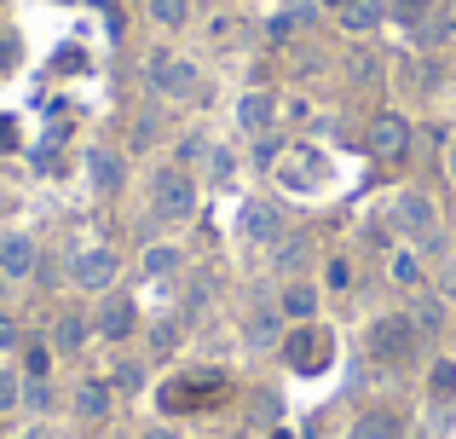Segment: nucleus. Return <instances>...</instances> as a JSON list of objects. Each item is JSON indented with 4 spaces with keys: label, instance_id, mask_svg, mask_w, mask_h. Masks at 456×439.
Listing matches in <instances>:
<instances>
[{
    "label": "nucleus",
    "instance_id": "nucleus-13",
    "mask_svg": "<svg viewBox=\"0 0 456 439\" xmlns=\"http://www.w3.org/2000/svg\"><path fill=\"white\" fill-rule=\"evenodd\" d=\"M87 336H93V324L81 313H58V324H53V353H81L87 347Z\"/></svg>",
    "mask_w": 456,
    "mask_h": 439
},
{
    "label": "nucleus",
    "instance_id": "nucleus-35",
    "mask_svg": "<svg viewBox=\"0 0 456 439\" xmlns=\"http://www.w3.org/2000/svg\"><path fill=\"white\" fill-rule=\"evenodd\" d=\"M18 64V41H12V35H0V69H12Z\"/></svg>",
    "mask_w": 456,
    "mask_h": 439
},
{
    "label": "nucleus",
    "instance_id": "nucleus-7",
    "mask_svg": "<svg viewBox=\"0 0 456 439\" xmlns=\"http://www.w3.org/2000/svg\"><path fill=\"white\" fill-rule=\"evenodd\" d=\"M35 237L29 232H0V278L6 283H23V278H35Z\"/></svg>",
    "mask_w": 456,
    "mask_h": 439
},
{
    "label": "nucleus",
    "instance_id": "nucleus-29",
    "mask_svg": "<svg viewBox=\"0 0 456 439\" xmlns=\"http://www.w3.org/2000/svg\"><path fill=\"white\" fill-rule=\"evenodd\" d=\"M18 318H6V313H0V353H12V347H18Z\"/></svg>",
    "mask_w": 456,
    "mask_h": 439
},
{
    "label": "nucleus",
    "instance_id": "nucleus-26",
    "mask_svg": "<svg viewBox=\"0 0 456 439\" xmlns=\"http://www.w3.org/2000/svg\"><path fill=\"white\" fill-rule=\"evenodd\" d=\"M301 260H306V243H301V237H283V243H278V272H295Z\"/></svg>",
    "mask_w": 456,
    "mask_h": 439
},
{
    "label": "nucleus",
    "instance_id": "nucleus-18",
    "mask_svg": "<svg viewBox=\"0 0 456 439\" xmlns=\"http://www.w3.org/2000/svg\"><path fill=\"white\" fill-rule=\"evenodd\" d=\"M341 23H346V29H376V23H381V0H346Z\"/></svg>",
    "mask_w": 456,
    "mask_h": 439
},
{
    "label": "nucleus",
    "instance_id": "nucleus-5",
    "mask_svg": "<svg viewBox=\"0 0 456 439\" xmlns=\"http://www.w3.org/2000/svg\"><path fill=\"white\" fill-rule=\"evenodd\" d=\"M393 220H399V232L416 237V243L439 237V208H434V197H422V191H399L393 197Z\"/></svg>",
    "mask_w": 456,
    "mask_h": 439
},
{
    "label": "nucleus",
    "instance_id": "nucleus-19",
    "mask_svg": "<svg viewBox=\"0 0 456 439\" xmlns=\"http://www.w3.org/2000/svg\"><path fill=\"white\" fill-rule=\"evenodd\" d=\"M151 23H162V29H179V23L191 18V0H145Z\"/></svg>",
    "mask_w": 456,
    "mask_h": 439
},
{
    "label": "nucleus",
    "instance_id": "nucleus-25",
    "mask_svg": "<svg viewBox=\"0 0 456 439\" xmlns=\"http://www.w3.org/2000/svg\"><path fill=\"white\" fill-rule=\"evenodd\" d=\"M428 387H434V399H456V364H451V359H439V364H434V376H428Z\"/></svg>",
    "mask_w": 456,
    "mask_h": 439
},
{
    "label": "nucleus",
    "instance_id": "nucleus-41",
    "mask_svg": "<svg viewBox=\"0 0 456 439\" xmlns=\"http://www.w3.org/2000/svg\"><path fill=\"white\" fill-rule=\"evenodd\" d=\"M0 301H6V278H0Z\"/></svg>",
    "mask_w": 456,
    "mask_h": 439
},
{
    "label": "nucleus",
    "instance_id": "nucleus-27",
    "mask_svg": "<svg viewBox=\"0 0 456 439\" xmlns=\"http://www.w3.org/2000/svg\"><path fill=\"white\" fill-rule=\"evenodd\" d=\"M232 168H237V162H232V150H220V145H214V150H208V180H232Z\"/></svg>",
    "mask_w": 456,
    "mask_h": 439
},
{
    "label": "nucleus",
    "instance_id": "nucleus-23",
    "mask_svg": "<svg viewBox=\"0 0 456 439\" xmlns=\"http://www.w3.org/2000/svg\"><path fill=\"white\" fill-rule=\"evenodd\" d=\"M243 225H248V237H260V243H272V237H278V215H272V208H248Z\"/></svg>",
    "mask_w": 456,
    "mask_h": 439
},
{
    "label": "nucleus",
    "instance_id": "nucleus-2",
    "mask_svg": "<svg viewBox=\"0 0 456 439\" xmlns=\"http://www.w3.org/2000/svg\"><path fill=\"white\" fill-rule=\"evenodd\" d=\"M145 81H151V93H162V99H191V93L202 87L197 64L179 58V53H151L145 58Z\"/></svg>",
    "mask_w": 456,
    "mask_h": 439
},
{
    "label": "nucleus",
    "instance_id": "nucleus-39",
    "mask_svg": "<svg viewBox=\"0 0 456 439\" xmlns=\"http://www.w3.org/2000/svg\"><path fill=\"white\" fill-rule=\"evenodd\" d=\"M18 439H46V428H29V434H18Z\"/></svg>",
    "mask_w": 456,
    "mask_h": 439
},
{
    "label": "nucleus",
    "instance_id": "nucleus-14",
    "mask_svg": "<svg viewBox=\"0 0 456 439\" xmlns=\"http://www.w3.org/2000/svg\"><path fill=\"white\" fill-rule=\"evenodd\" d=\"M283 318H295V324H312V318H318V289H312V283H289V289H283V306H278Z\"/></svg>",
    "mask_w": 456,
    "mask_h": 439
},
{
    "label": "nucleus",
    "instance_id": "nucleus-37",
    "mask_svg": "<svg viewBox=\"0 0 456 439\" xmlns=\"http://www.w3.org/2000/svg\"><path fill=\"white\" fill-rule=\"evenodd\" d=\"M139 439H179V434H174V428H145Z\"/></svg>",
    "mask_w": 456,
    "mask_h": 439
},
{
    "label": "nucleus",
    "instance_id": "nucleus-31",
    "mask_svg": "<svg viewBox=\"0 0 456 439\" xmlns=\"http://www.w3.org/2000/svg\"><path fill=\"white\" fill-rule=\"evenodd\" d=\"M439 295H445V301H456V255L445 260V272H439Z\"/></svg>",
    "mask_w": 456,
    "mask_h": 439
},
{
    "label": "nucleus",
    "instance_id": "nucleus-6",
    "mask_svg": "<svg viewBox=\"0 0 456 439\" xmlns=\"http://www.w3.org/2000/svg\"><path fill=\"white\" fill-rule=\"evenodd\" d=\"M404 150H411V122H404L399 110H381L376 122H370V157L393 162V157H404Z\"/></svg>",
    "mask_w": 456,
    "mask_h": 439
},
{
    "label": "nucleus",
    "instance_id": "nucleus-9",
    "mask_svg": "<svg viewBox=\"0 0 456 439\" xmlns=\"http://www.w3.org/2000/svg\"><path fill=\"white\" fill-rule=\"evenodd\" d=\"M134 324H139L134 301H127V295H104L99 318H93V336H104V341H127V336H134Z\"/></svg>",
    "mask_w": 456,
    "mask_h": 439
},
{
    "label": "nucleus",
    "instance_id": "nucleus-20",
    "mask_svg": "<svg viewBox=\"0 0 456 439\" xmlns=\"http://www.w3.org/2000/svg\"><path fill=\"white\" fill-rule=\"evenodd\" d=\"M248 341H255V347H278V313H272V306L248 318Z\"/></svg>",
    "mask_w": 456,
    "mask_h": 439
},
{
    "label": "nucleus",
    "instance_id": "nucleus-30",
    "mask_svg": "<svg viewBox=\"0 0 456 439\" xmlns=\"http://www.w3.org/2000/svg\"><path fill=\"white\" fill-rule=\"evenodd\" d=\"M323 278H330V289H346V283H353V266H346V260H330Z\"/></svg>",
    "mask_w": 456,
    "mask_h": 439
},
{
    "label": "nucleus",
    "instance_id": "nucleus-11",
    "mask_svg": "<svg viewBox=\"0 0 456 439\" xmlns=\"http://www.w3.org/2000/svg\"><path fill=\"white\" fill-rule=\"evenodd\" d=\"M69 405H76V417H81V422H104V417H110V405H116V394H110V382L87 376V382L76 387V399H69Z\"/></svg>",
    "mask_w": 456,
    "mask_h": 439
},
{
    "label": "nucleus",
    "instance_id": "nucleus-4",
    "mask_svg": "<svg viewBox=\"0 0 456 439\" xmlns=\"http://www.w3.org/2000/svg\"><path fill=\"white\" fill-rule=\"evenodd\" d=\"M411 347H416V324L404 313L376 318V324H370V353H376L381 364H404V359H411Z\"/></svg>",
    "mask_w": 456,
    "mask_h": 439
},
{
    "label": "nucleus",
    "instance_id": "nucleus-33",
    "mask_svg": "<svg viewBox=\"0 0 456 439\" xmlns=\"http://www.w3.org/2000/svg\"><path fill=\"white\" fill-rule=\"evenodd\" d=\"M6 150H18V122H6V116H0V157H6Z\"/></svg>",
    "mask_w": 456,
    "mask_h": 439
},
{
    "label": "nucleus",
    "instance_id": "nucleus-17",
    "mask_svg": "<svg viewBox=\"0 0 456 439\" xmlns=\"http://www.w3.org/2000/svg\"><path fill=\"white\" fill-rule=\"evenodd\" d=\"M289 359L301 364V370L323 364V336H318V329H295V336H289Z\"/></svg>",
    "mask_w": 456,
    "mask_h": 439
},
{
    "label": "nucleus",
    "instance_id": "nucleus-16",
    "mask_svg": "<svg viewBox=\"0 0 456 439\" xmlns=\"http://www.w3.org/2000/svg\"><path fill=\"white\" fill-rule=\"evenodd\" d=\"M179 266H185V255H179L174 243H151L145 248V278H174Z\"/></svg>",
    "mask_w": 456,
    "mask_h": 439
},
{
    "label": "nucleus",
    "instance_id": "nucleus-24",
    "mask_svg": "<svg viewBox=\"0 0 456 439\" xmlns=\"http://www.w3.org/2000/svg\"><path fill=\"white\" fill-rule=\"evenodd\" d=\"M393 283L416 289V283H422V260H416V255H404V248H399V255H393Z\"/></svg>",
    "mask_w": 456,
    "mask_h": 439
},
{
    "label": "nucleus",
    "instance_id": "nucleus-34",
    "mask_svg": "<svg viewBox=\"0 0 456 439\" xmlns=\"http://www.w3.org/2000/svg\"><path fill=\"white\" fill-rule=\"evenodd\" d=\"M156 139V116H139V127H134V145H151Z\"/></svg>",
    "mask_w": 456,
    "mask_h": 439
},
{
    "label": "nucleus",
    "instance_id": "nucleus-21",
    "mask_svg": "<svg viewBox=\"0 0 456 439\" xmlns=\"http://www.w3.org/2000/svg\"><path fill=\"white\" fill-rule=\"evenodd\" d=\"M23 411H35V417L53 411V387H46V376H29V382H23Z\"/></svg>",
    "mask_w": 456,
    "mask_h": 439
},
{
    "label": "nucleus",
    "instance_id": "nucleus-15",
    "mask_svg": "<svg viewBox=\"0 0 456 439\" xmlns=\"http://www.w3.org/2000/svg\"><path fill=\"white\" fill-rule=\"evenodd\" d=\"M346 439H399V422H393L387 411H364V417L346 428Z\"/></svg>",
    "mask_w": 456,
    "mask_h": 439
},
{
    "label": "nucleus",
    "instance_id": "nucleus-8",
    "mask_svg": "<svg viewBox=\"0 0 456 439\" xmlns=\"http://www.w3.org/2000/svg\"><path fill=\"white\" fill-rule=\"evenodd\" d=\"M87 180H93V191L116 197V191L127 185V162H122V150H110V145H93V150H87Z\"/></svg>",
    "mask_w": 456,
    "mask_h": 439
},
{
    "label": "nucleus",
    "instance_id": "nucleus-38",
    "mask_svg": "<svg viewBox=\"0 0 456 439\" xmlns=\"http://www.w3.org/2000/svg\"><path fill=\"white\" fill-rule=\"evenodd\" d=\"M6 208H12V191H6V185H0V220H6Z\"/></svg>",
    "mask_w": 456,
    "mask_h": 439
},
{
    "label": "nucleus",
    "instance_id": "nucleus-3",
    "mask_svg": "<svg viewBox=\"0 0 456 439\" xmlns=\"http://www.w3.org/2000/svg\"><path fill=\"white\" fill-rule=\"evenodd\" d=\"M116 272H122V260H116V248L93 243V248H76V260H69V283L87 295H110L116 289Z\"/></svg>",
    "mask_w": 456,
    "mask_h": 439
},
{
    "label": "nucleus",
    "instance_id": "nucleus-22",
    "mask_svg": "<svg viewBox=\"0 0 456 439\" xmlns=\"http://www.w3.org/2000/svg\"><path fill=\"white\" fill-rule=\"evenodd\" d=\"M18 405H23V376L18 370H0V417H12Z\"/></svg>",
    "mask_w": 456,
    "mask_h": 439
},
{
    "label": "nucleus",
    "instance_id": "nucleus-1",
    "mask_svg": "<svg viewBox=\"0 0 456 439\" xmlns=\"http://www.w3.org/2000/svg\"><path fill=\"white\" fill-rule=\"evenodd\" d=\"M151 208L162 220H191L197 215V180L185 168H156L151 174Z\"/></svg>",
    "mask_w": 456,
    "mask_h": 439
},
{
    "label": "nucleus",
    "instance_id": "nucleus-40",
    "mask_svg": "<svg viewBox=\"0 0 456 439\" xmlns=\"http://www.w3.org/2000/svg\"><path fill=\"white\" fill-rule=\"evenodd\" d=\"M445 12H451V18H456V0H445Z\"/></svg>",
    "mask_w": 456,
    "mask_h": 439
},
{
    "label": "nucleus",
    "instance_id": "nucleus-36",
    "mask_svg": "<svg viewBox=\"0 0 456 439\" xmlns=\"http://www.w3.org/2000/svg\"><path fill=\"white\" fill-rule=\"evenodd\" d=\"M445 180H451V185H456V145H451V150H445Z\"/></svg>",
    "mask_w": 456,
    "mask_h": 439
},
{
    "label": "nucleus",
    "instance_id": "nucleus-12",
    "mask_svg": "<svg viewBox=\"0 0 456 439\" xmlns=\"http://www.w3.org/2000/svg\"><path fill=\"white\" fill-rule=\"evenodd\" d=\"M416 324V336H439L445 329V295H411V313H404Z\"/></svg>",
    "mask_w": 456,
    "mask_h": 439
},
{
    "label": "nucleus",
    "instance_id": "nucleus-10",
    "mask_svg": "<svg viewBox=\"0 0 456 439\" xmlns=\"http://www.w3.org/2000/svg\"><path fill=\"white\" fill-rule=\"evenodd\" d=\"M272 116H278V104H272V93H243L237 99V127L243 134H255V139H266V127H272Z\"/></svg>",
    "mask_w": 456,
    "mask_h": 439
},
{
    "label": "nucleus",
    "instance_id": "nucleus-32",
    "mask_svg": "<svg viewBox=\"0 0 456 439\" xmlns=\"http://www.w3.org/2000/svg\"><path fill=\"white\" fill-rule=\"evenodd\" d=\"M139 382H145V370H139V364H122V370H116V387H127V394H134Z\"/></svg>",
    "mask_w": 456,
    "mask_h": 439
},
{
    "label": "nucleus",
    "instance_id": "nucleus-28",
    "mask_svg": "<svg viewBox=\"0 0 456 439\" xmlns=\"http://www.w3.org/2000/svg\"><path fill=\"white\" fill-rule=\"evenodd\" d=\"M46 364H53V347H29L23 353V370L29 376H46Z\"/></svg>",
    "mask_w": 456,
    "mask_h": 439
}]
</instances>
